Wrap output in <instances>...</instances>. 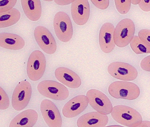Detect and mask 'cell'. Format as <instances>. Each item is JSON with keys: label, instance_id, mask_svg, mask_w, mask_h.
<instances>
[{"label": "cell", "instance_id": "obj_1", "mask_svg": "<svg viewBox=\"0 0 150 127\" xmlns=\"http://www.w3.org/2000/svg\"><path fill=\"white\" fill-rule=\"evenodd\" d=\"M111 114L116 122L127 127H139L142 121L140 113L127 106L118 105L114 106Z\"/></svg>", "mask_w": 150, "mask_h": 127}, {"label": "cell", "instance_id": "obj_2", "mask_svg": "<svg viewBox=\"0 0 150 127\" xmlns=\"http://www.w3.org/2000/svg\"><path fill=\"white\" fill-rule=\"evenodd\" d=\"M108 92L115 99L135 100L140 94L139 86L133 82L128 81H117L111 83L109 86Z\"/></svg>", "mask_w": 150, "mask_h": 127}, {"label": "cell", "instance_id": "obj_3", "mask_svg": "<svg viewBox=\"0 0 150 127\" xmlns=\"http://www.w3.org/2000/svg\"><path fill=\"white\" fill-rule=\"evenodd\" d=\"M135 26L132 20L125 18L120 21L115 27L114 39L115 45L124 48L130 44L134 36Z\"/></svg>", "mask_w": 150, "mask_h": 127}, {"label": "cell", "instance_id": "obj_4", "mask_svg": "<svg viewBox=\"0 0 150 127\" xmlns=\"http://www.w3.org/2000/svg\"><path fill=\"white\" fill-rule=\"evenodd\" d=\"M37 88L41 95L57 101H64L69 96L68 89L64 84L54 81H41L38 84Z\"/></svg>", "mask_w": 150, "mask_h": 127}, {"label": "cell", "instance_id": "obj_5", "mask_svg": "<svg viewBox=\"0 0 150 127\" xmlns=\"http://www.w3.org/2000/svg\"><path fill=\"white\" fill-rule=\"evenodd\" d=\"M53 26L55 34L60 41L64 43L70 41L73 34V28L67 13L62 11L56 13L54 18Z\"/></svg>", "mask_w": 150, "mask_h": 127}, {"label": "cell", "instance_id": "obj_6", "mask_svg": "<svg viewBox=\"0 0 150 127\" xmlns=\"http://www.w3.org/2000/svg\"><path fill=\"white\" fill-rule=\"evenodd\" d=\"M46 67V59L44 54L39 50L31 54L27 65V73L33 81H38L42 77Z\"/></svg>", "mask_w": 150, "mask_h": 127}, {"label": "cell", "instance_id": "obj_7", "mask_svg": "<svg viewBox=\"0 0 150 127\" xmlns=\"http://www.w3.org/2000/svg\"><path fill=\"white\" fill-rule=\"evenodd\" d=\"M32 86L27 81H22L17 85L12 96L11 103L16 111H21L28 105L32 96Z\"/></svg>", "mask_w": 150, "mask_h": 127}, {"label": "cell", "instance_id": "obj_8", "mask_svg": "<svg viewBox=\"0 0 150 127\" xmlns=\"http://www.w3.org/2000/svg\"><path fill=\"white\" fill-rule=\"evenodd\" d=\"M86 96L88 98L89 104L96 111L106 115L112 112V103L104 93L96 89H91L87 91Z\"/></svg>", "mask_w": 150, "mask_h": 127}, {"label": "cell", "instance_id": "obj_9", "mask_svg": "<svg viewBox=\"0 0 150 127\" xmlns=\"http://www.w3.org/2000/svg\"><path fill=\"white\" fill-rule=\"evenodd\" d=\"M107 71L112 77L124 81L134 80L138 76V72L135 68L123 62L111 63L109 65Z\"/></svg>", "mask_w": 150, "mask_h": 127}, {"label": "cell", "instance_id": "obj_10", "mask_svg": "<svg viewBox=\"0 0 150 127\" xmlns=\"http://www.w3.org/2000/svg\"><path fill=\"white\" fill-rule=\"evenodd\" d=\"M34 36L40 49L46 54H52L56 52L57 43L47 29L41 26L36 27L34 29Z\"/></svg>", "mask_w": 150, "mask_h": 127}, {"label": "cell", "instance_id": "obj_11", "mask_svg": "<svg viewBox=\"0 0 150 127\" xmlns=\"http://www.w3.org/2000/svg\"><path fill=\"white\" fill-rule=\"evenodd\" d=\"M40 110L44 121L48 126L62 127V120L61 113L52 101L47 99L43 100L41 102Z\"/></svg>", "mask_w": 150, "mask_h": 127}, {"label": "cell", "instance_id": "obj_12", "mask_svg": "<svg viewBox=\"0 0 150 127\" xmlns=\"http://www.w3.org/2000/svg\"><path fill=\"white\" fill-rule=\"evenodd\" d=\"M88 103V98L87 96L83 95L76 96L64 106L63 114L67 118L75 117L86 109Z\"/></svg>", "mask_w": 150, "mask_h": 127}, {"label": "cell", "instance_id": "obj_13", "mask_svg": "<svg viewBox=\"0 0 150 127\" xmlns=\"http://www.w3.org/2000/svg\"><path fill=\"white\" fill-rule=\"evenodd\" d=\"M115 26L112 24L105 23L100 28L99 35V43L100 49L105 54H109L115 49L114 39Z\"/></svg>", "mask_w": 150, "mask_h": 127}, {"label": "cell", "instance_id": "obj_14", "mask_svg": "<svg viewBox=\"0 0 150 127\" xmlns=\"http://www.w3.org/2000/svg\"><path fill=\"white\" fill-rule=\"evenodd\" d=\"M90 11L88 0H76L71 3V16L78 26H83L87 23L89 18Z\"/></svg>", "mask_w": 150, "mask_h": 127}, {"label": "cell", "instance_id": "obj_15", "mask_svg": "<svg viewBox=\"0 0 150 127\" xmlns=\"http://www.w3.org/2000/svg\"><path fill=\"white\" fill-rule=\"evenodd\" d=\"M108 121V117L106 114L93 112L80 117L77 120V125L79 127H105Z\"/></svg>", "mask_w": 150, "mask_h": 127}, {"label": "cell", "instance_id": "obj_16", "mask_svg": "<svg viewBox=\"0 0 150 127\" xmlns=\"http://www.w3.org/2000/svg\"><path fill=\"white\" fill-rule=\"evenodd\" d=\"M55 76L57 79L69 88L76 89L80 87L82 81L77 73L69 69L59 67L56 69Z\"/></svg>", "mask_w": 150, "mask_h": 127}, {"label": "cell", "instance_id": "obj_17", "mask_svg": "<svg viewBox=\"0 0 150 127\" xmlns=\"http://www.w3.org/2000/svg\"><path fill=\"white\" fill-rule=\"evenodd\" d=\"M38 114L36 111L28 109L18 114L11 121L9 127H33L38 120Z\"/></svg>", "mask_w": 150, "mask_h": 127}, {"label": "cell", "instance_id": "obj_18", "mask_svg": "<svg viewBox=\"0 0 150 127\" xmlns=\"http://www.w3.org/2000/svg\"><path fill=\"white\" fill-rule=\"evenodd\" d=\"M25 46V40L19 35L8 33H1L0 34V46L1 48L19 50Z\"/></svg>", "mask_w": 150, "mask_h": 127}, {"label": "cell", "instance_id": "obj_19", "mask_svg": "<svg viewBox=\"0 0 150 127\" xmlns=\"http://www.w3.org/2000/svg\"><path fill=\"white\" fill-rule=\"evenodd\" d=\"M21 4L25 15L29 20L36 21L42 16L40 0H21Z\"/></svg>", "mask_w": 150, "mask_h": 127}, {"label": "cell", "instance_id": "obj_20", "mask_svg": "<svg viewBox=\"0 0 150 127\" xmlns=\"http://www.w3.org/2000/svg\"><path fill=\"white\" fill-rule=\"evenodd\" d=\"M21 17L20 11L16 8L0 13V28H4L13 26L19 21Z\"/></svg>", "mask_w": 150, "mask_h": 127}, {"label": "cell", "instance_id": "obj_21", "mask_svg": "<svg viewBox=\"0 0 150 127\" xmlns=\"http://www.w3.org/2000/svg\"><path fill=\"white\" fill-rule=\"evenodd\" d=\"M131 48L137 54H150V47L144 43L138 36H134L130 43Z\"/></svg>", "mask_w": 150, "mask_h": 127}, {"label": "cell", "instance_id": "obj_22", "mask_svg": "<svg viewBox=\"0 0 150 127\" xmlns=\"http://www.w3.org/2000/svg\"><path fill=\"white\" fill-rule=\"evenodd\" d=\"M117 11L121 15L129 12L131 6V0H114Z\"/></svg>", "mask_w": 150, "mask_h": 127}, {"label": "cell", "instance_id": "obj_23", "mask_svg": "<svg viewBox=\"0 0 150 127\" xmlns=\"http://www.w3.org/2000/svg\"><path fill=\"white\" fill-rule=\"evenodd\" d=\"M16 2L17 0H0V13L13 9Z\"/></svg>", "mask_w": 150, "mask_h": 127}, {"label": "cell", "instance_id": "obj_24", "mask_svg": "<svg viewBox=\"0 0 150 127\" xmlns=\"http://www.w3.org/2000/svg\"><path fill=\"white\" fill-rule=\"evenodd\" d=\"M10 101L8 95L1 87L0 88V109L5 110L9 108Z\"/></svg>", "mask_w": 150, "mask_h": 127}, {"label": "cell", "instance_id": "obj_25", "mask_svg": "<svg viewBox=\"0 0 150 127\" xmlns=\"http://www.w3.org/2000/svg\"><path fill=\"white\" fill-rule=\"evenodd\" d=\"M138 36L140 39L146 44L150 47V30L142 29L139 32Z\"/></svg>", "mask_w": 150, "mask_h": 127}, {"label": "cell", "instance_id": "obj_26", "mask_svg": "<svg viewBox=\"0 0 150 127\" xmlns=\"http://www.w3.org/2000/svg\"><path fill=\"white\" fill-rule=\"evenodd\" d=\"M96 7L100 10H105L108 7L110 0H91Z\"/></svg>", "mask_w": 150, "mask_h": 127}, {"label": "cell", "instance_id": "obj_27", "mask_svg": "<svg viewBox=\"0 0 150 127\" xmlns=\"http://www.w3.org/2000/svg\"><path fill=\"white\" fill-rule=\"evenodd\" d=\"M140 66L143 70L150 71V55L145 57L142 60Z\"/></svg>", "mask_w": 150, "mask_h": 127}, {"label": "cell", "instance_id": "obj_28", "mask_svg": "<svg viewBox=\"0 0 150 127\" xmlns=\"http://www.w3.org/2000/svg\"><path fill=\"white\" fill-rule=\"evenodd\" d=\"M139 6L143 11H150V0H141Z\"/></svg>", "mask_w": 150, "mask_h": 127}, {"label": "cell", "instance_id": "obj_29", "mask_svg": "<svg viewBox=\"0 0 150 127\" xmlns=\"http://www.w3.org/2000/svg\"><path fill=\"white\" fill-rule=\"evenodd\" d=\"M76 0H54V2L59 6H67L72 3Z\"/></svg>", "mask_w": 150, "mask_h": 127}, {"label": "cell", "instance_id": "obj_30", "mask_svg": "<svg viewBox=\"0 0 150 127\" xmlns=\"http://www.w3.org/2000/svg\"><path fill=\"white\" fill-rule=\"evenodd\" d=\"M139 127H150V121H142Z\"/></svg>", "mask_w": 150, "mask_h": 127}, {"label": "cell", "instance_id": "obj_31", "mask_svg": "<svg viewBox=\"0 0 150 127\" xmlns=\"http://www.w3.org/2000/svg\"><path fill=\"white\" fill-rule=\"evenodd\" d=\"M141 0H131L132 4L134 5H139Z\"/></svg>", "mask_w": 150, "mask_h": 127}, {"label": "cell", "instance_id": "obj_32", "mask_svg": "<svg viewBox=\"0 0 150 127\" xmlns=\"http://www.w3.org/2000/svg\"><path fill=\"white\" fill-rule=\"evenodd\" d=\"M43 1H54V0H43Z\"/></svg>", "mask_w": 150, "mask_h": 127}]
</instances>
